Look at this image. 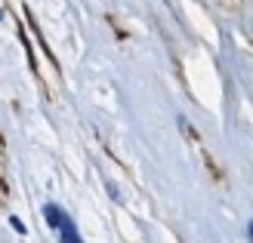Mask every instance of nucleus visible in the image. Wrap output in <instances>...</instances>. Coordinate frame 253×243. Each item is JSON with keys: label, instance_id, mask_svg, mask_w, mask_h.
<instances>
[{"label": "nucleus", "instance_id": "f257e3e1", "mask_svg": "<svg viewBox=\"0 0 253 243\" xmlns=\"http://www.w3.org/2000/svg\"><path fill=\"white\" fill-rule=\"evenodd\" d=\"M59 231H62V243H81V234H78V228L71 225L68 215H62V222H59Z\"/></svg>", "mask_w": 253, "mask_h": 243}, {"label": "nucleus", "instance_id": "7ed1b4c3", "mask_svg": "<svg viewBox=\"0 0 253 243\" xmlns=\"http://www.w3.org/2000/svg\"><path fill=\"white\" fill-rule=\"evenodd\" d=\"M250 234H253V225H250Z\"/></svg>", "mask_w": 253, "mask_h": 243}, {"label": "nucleus", "instance_id": "f03ea898", "mask_svg": "<svg viewBox=\"0 0 253 243\" xmlns=\"http://www.w3.org/2000/svg\"><path fill=\"white\" fill-rule=\"evenodd\" d=\"M43 215H46V222L53 225V228H59V222H62V215H65V212H62L59 207H53V203H46V207H43Z\"/></svg>", "mask_w": 253, "mask_h": 243}]
</instances>
